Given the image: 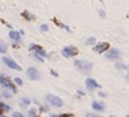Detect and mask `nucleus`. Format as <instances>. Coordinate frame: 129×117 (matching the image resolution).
I'll list each match as a JSON object with an SVG mask.
<instances>
[{
	"mask_svg": "<svg viewBox=\"0 0 129 117\" xmlns=\"http://www.w3.org/2000/svg\"><path fill=\"white\" fill-rule=\"evenodd\" d=\"M74 66H77V69H79L81 71H84V73H89L92 70V63H89L87 60H76Z\"/></svg>",
	"mask_w": 129,
	"mask_h": 117,
	"instance_id": "1",
	"label": "nucleus"
},
{
	"mask_svg": "<svg viewBox=\"0 0 129 117\" xmlns=\"http://www.w3.org/2000/svg\"><path fill=\"white\" fill-rule=\"evenodd\" d=\"M46 98H47V101L54 106V107H63L64 106V102L59 98V97L58 95H52V94H49L47 97H46Z\"/></svg>",
	"mask_w": 129,
	"mask_h": 117,
	"instance_id": "2",
	"label": "nucleus"
},
{
	"mask_svg": "<svg viewBox=\"0 0 129 117\" xmlns=\"http://www.w3.org/2000/svg\"><path fill=\"white\" fill-rule=\"evenodd\" d=\"M27 76L29 78V79H32V80H37L39 78H40V73H39V70L36 69V68L31 66V68L27 70Z\"/></svg>",
	"mask_w": 129,
	"mask_h": 117,
	"instance_id": "3",
	"label": "nucleus"
},
{
	"mask_svg": "<svg viewBox=\"0 0 129 117\" xmlns=\"http://www.w3.org/2000/svg\"><path fill=\"white\" fill-rule=\"evenodd\" d=\"M3 63H4L5 65H8L10 69H14V70H22V68L18 65L17 63H14L12 59H9V57H3Z\"/></svg>",
	"mask_w": 129,
	"mask_h": 117,
	"instance_id": "4",
	"label": "nucleus"
},
{
	"mask_svg": "<svg viewBox=\"0 0 129 117\" xmlns=\"http://www.w3.org/2000/svg\"><path fill=\"white\" fill-rule=\"evenodd\" d=\"M0 84H2L3 87H5V88H8V89H12L13 92H15V88H14V84L10 82V80H8L5 76H3V75H0Z\"/></svg>",
	"mask_w": 129,
	"mask_h": 117,
	"instance_id": "5",
	"label": "nucleus"
},
{
	"mask_svg": "<svg viewBox=\"0 0 129 117\" xmlns=\"http://www.w3.org/2000/svg\"><path fill=\"white\" fill-rule=\"evenodd\" d=\"M61 53H63L65 57H72V56H74V53H76V48L73 47V46H67V47L63 48Z\"/></svg>",
	"mask_w": 129,
	"mask_h": 117,
	"instance_id": "6",
	"label": "nucleus"
},
{
	"mask_svg": "<svg viewBox=\"0 0 129 117\" xmlns=\"http://www.w3.org/2000/svg\"><path fill=\"white\" fill-rule=\"evenodd\" d=\"M119 55H120V52H119V50H116V48H111L109 52H106V59H110V60H115V59H118L119 57Z\"/></svg>",
	"mask_w": 129,
	"mask_h": 117,
	"instance_id": "7",
	"label": "nucleus"
},
{
	"mask_svg": "<svg viewBox=\"0 0 129 117\" xmlns=\"http://www.w3.org/2000/svg\"><path fill=\"white\" fill-rule=\"evenodd\" d=\"M86 85L88 89H95V88H100V85L97 84V82L92 78H87L86 79Z\"/></svg>",
	"mask_w": 129,
	"mask_h": 117,
	"instance_id": "8",
	"label": "nucleus"
},
{
	"mask_svg": "<svg viewBox=\"0 0 129 117\" xmlns=\"http://www.w3.org/2000/svg\"><path fill=\"white\" fill-rule=\"evenodd\" d=\"M31 48L36 51V55H41V56H46V52L42 50V47H40L39 45H31Z\"/></svg>",
	"mask_w": 129,
	"mask_h": 117,
	"instance_id": "9",
	"label": "nucleus"
},
{
	"mask_svg": "<svg viewBox=\"0 0 129 117\" xmlns=\"http://www.w3.org/2000/svg\"><path fill=\"white\" fill-rule=\"evenodd\" d=\"M109 48V45L107 43H100V45H97V46H95V51L96 52H99V53H102L105 50H107Z\"/></svg>",
	"mask_w": 129,
	"mask_h": 117,
	"instance_id": "10",
	"label": "nucleus"
},
{
	"mask_svg": "<svg viewBox=\"0 0 129 117\" xmlns=\"http://www.w3.org/2000/svg\"><path fill=\"white\" fill-rule=\"evenodd\" d=\"M9 37L12 38V40H14V41H19V38H21V34H19V32H15V31H10V33H9Z\"/></svg>",
	"mask_w": 129,
	"mask_h": 117,
	"instance_id": "11",
	"label": "nucleus"
},
{
	"mask_svg": "<svg viewBox=\"0 0 129 117\" xmlns=\"http://www.w3.org/2000/svg\"><path fill=\"white\" fill-rule=\"evenodd\" d=\"M0 52H2V53L7 52V43L4 41H2V40H0Z\"/></svg>",
	"mask_w": 129,
	"mask_h": 117,
	"instance_id": "12",
	"label": "nucleus"
},
{
	"mask_svg": "<svg viewBox=\"0 0 129 117\" xmlns=\"http://www.w3.org/2000/svg\"><path fill=\"white\" fill-rule=\"evenodd\" d=\"M92 107H93V109H96V111H102V109H104V106L100 104V103H97V102L92 103Z\"/></svg>",
	"mask_w": 129,
	"mask_h": 117,
	"instance_id": "13",
	"label": "nucleus"
},
{
	"mask_svg": "<svg viewBox=\"0 0 129 117\" xmlns=\"http://www.w3.org/2000/svg\"><path fill=\"white\" fill-rule=\"evenodd\" d=\"M23 15H24L27 19H28V21H31V19H33V18H35V17H33L32 14H29L28 12H24V13H23Z\"/></svg>",
	"mask_w": 129,
	"mask_h": 117,
	"instance_id": "14",
	"label": "nucleus"
},
{
	"mask_svg": "<svg viewBox=\"0 0 129 117\" xmlns=\"http://www.w3.org/2000/svg\"><path fill=\"white\" fill-rule=\"evenodd\" d=\"M14 82L18 84V85H22L23 84V82H22V79H19V78H14Z\"/></svg>",
	"mask_w": 129,
	"mask_h": 117,
	"instance_id": "15",
	"label": "nucleus"
},
{
	"mask_svg": "<svg viewBox=\"0 0 129 117\" xmlns=\"http://www.w3.org/2000/svg\"><path fill=\"white\" fill-rule=\"evenodd\" d=\"M116 68H118V69H126V65H123V64H118V65H116Z\"/></svg>",
	"mask_w": 129,
	"mask_h": 117,
	"instance_id": "16",
	"label": "nucleus"
},
{
	"mask_svg": "<svg viewBox=\"0 0 129 117\" xmlns=\"http://www.w3.org/2000/svg\"><path fill=\"white\" fill-rule=\"evenodd\" d=\"M13 116H14V117H23V114H22V113H19V112H14V113H13Z\"/></svg>",
	"mask_w": 129,
	"mask_h": 117,
	"instance_id": "17",
	"label": "nucleus"
},
{
	"mask_svg": "<svg viewBox=\"0 0 129 117\" xmlns=\"http://www.w3.org/2000/svg\"><path fill=\"white\" fill-rule=\"evenodd\" d=\"M40 29H41V31H47V26H46V24H42V26L40 27Z\"/></svg>",
	"mask_w": 129,
	"mask_h": 117,
	"instance_id": "18",
	"label": "nucleus"
},
{
	"mask_svg": "<svg viewBox=\"0 0 129 117\" xmlns=\"http://www.w3.org/2000/svg\"><path fill=\"white\" fill-rule=\"evenodd\" d=\"M35 114H36V111H35V109H31V111H29V116H31V117H35Z\"/></svg>",
	"mask_w": 129,
	"mask_h": 117,
	"instance_id": "19",
	"label": "nucleus"
},
{
	"mask_svg": "<svg viewBox=\"0 0 129 117\" xmlns=\"http://www.w3.org/2000/svg\"><path fill=\"white\" fill-rule=\"evenodd\" d=\"M87 43H95V38H88Z\"/></svg>",
	"mask_w": 129,
	"mask_h": 117,
	"instance_id": "20",
	"label": "nucleus"
},
{
	"mask_svg": "<svg viewBox=\"0 0 129 117\" xmlns=\"http://www.w3.org/2000/svg\"><path fill=\"white\" fill-rule=\"evenodd\" d=\"M51 74L55 75V76H58V73H56V71H54V70H51Z\"/></svg>",
	"mask_w": 129,
	"mask_h": 117,
	"instance_id": "21",
	"label": "nucleus"
},
{
	"mask_svg": "<svg viewBox=\"0 0 129 117\" xmlns=\"http://www.w3.org/2000/svg\"><path fill=\"white\" fill-rule=\"evenodd\" d=\"M87 117H101V116H93V114H87Z\"/></svg>",
	"mask_w": 129,
	"mask_h": 117,
	"instance_id": "22",
	"label": "nucleus"
},
{
	"mask_svg": "<svg viewBox=\"0 0 129 117\" xmlns=\"http://www.w3.org/2000/svg\"><path fill=\"white\" fill-rule=\"evenodd\" d=\"M0 117H5V116H3V114H0Z\"/></svg>",
	"mask_w": 129,
	"mask_h": 117,
	"instance_id": "23",
	"label": "nucleus"
},
{
	"mask_svg": "<svg viewBox=\"0 0 129 117\" xmlns=\"http://www.w3.org/2000/svg\"><path fill=\"white\" fill-rule=\"evenodd\" d=\"M51 117H58V116H54V114H52V116H51Z\"/></svg>",
	"mask_w": 129,
	"mask_h": 117,
	"instance_id": "24",
	"label": "nucleus"
}]
</instances>
